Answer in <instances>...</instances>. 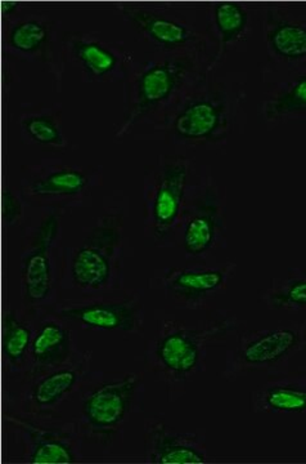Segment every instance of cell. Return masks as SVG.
Wrapping results in <instances>:
<instances>
[{"label":"cell","mask_w":306,"mask_h":464,"mask_svg":"<svg viewBox=\"0 0 306 464\" xmlns=\"http://www.w3.org/2000/svg\"><path fill=\"white\" fill-rule=\"evenodd\" d=\"M125 219L124 208H110L78 246L63 253L61 288L78 290L82 295L122 288L128 246Z\"/></svg>","instance_id":"cell-1"},{"label":"cell","mask_w":306,"mask_h":464,"mask_svg":"<svg viewBox=\"0 0 306 464\" xmlns=\"http://www.w3.org/2000/svg\"><path fill=\"white\" fill-rule=\"evenodd\" d=\"M145 384L136 373H89L76 395L75 426L82 441L109 448L121 438L131 415L142 408Z\"/></svg>","instance_id":"cell-2"},{"label":"cell","mask_w":306,"mask_h":464,"mask_svg":"<svg viewBox=\"0 0 306 464\" xmlns=\"http://www.w3.org/2000/svg\"><path fill=\"white\" fill-rule=\"evenodd\" d=\"M235 322L229 315H210L196 325L162 320L158 334L148 344L146 362L149 371L167 384L191 380L206 369L207 351L222 343L234 329Z\"/></svg>","instance_id":"cell-3"},{"label":"cell","mask_w":306,"mask_h":464,"mask_svg":"<svg viewBox=\"0 0 306 464\" xmlns=\"http://www.w3.org/2000/svg\"><path fill=\"white\" fill-rule=\"evenodd\" d=\"M61 232L60 215L49 210L24 234L20 256L21 311L32 320L51 315L61 301Z\"/></svg>","instance_id":"cell-4"},{"label":"cell","mask_w":306,"mask_h":464,"mask_svg":"<svg viewBox=\"0 0 306 464\" xmlns=\"http://www.w3.org/2000/svg\"><path fill=\"white\" fill-rule=\"evenodd\" d=\"M189 181V161L182 155H162L143 179L145 235L158 246L177 241Z\"/></svg>","instance_id":"cell-5"},{"label":"cell","mask_w":306,"mask_h":464,"mask_svg":"<svg viewBox=\"0 0 306 464\" xmlns=\"http://www.w3.org/2000/svg\"><path fill=\"white\" fill-rule=\"evenodd\" d=\"M306 348V320L284 322L272 328L244 332L225 357V378L249 372H280Z\"/></svg>","instance_id":"cell-6"},{"label":"cell","mask_w":306,"mask_h":464,"mask_svg":"<svg viewBox=\"0 0 306 464\" xmlns=\"http://www.w3.org/2000/svg\"><path fill=\"white\" fill-rule=\"evenodd\" d=\"M225 194L211 177H202L186 188L177 241L186 258H205L225 244L226 231Z\"/></svg>","instance_id":"cell-7"},{"label":"cell","mask_w":306,"mask_h":464,"mask_svg":"<svg viewBox=\"0 0 306 464\" xmlns=\"http://www.w3.org/2000/svg\"><path fill=\"white\" fill-rule=\"evenodd\" d=\"M231 127V103L225 88L210 84L177 102L167 118V130L177 141L205 145L225 141Z\"/></svg>","instance_id":"cell-8"},{"label":"cell","mask_w":306,"mask_h":464,"mask_svg":"<svg viewBox=\"0 0 306 464\" xmlns=\"http://www.w3.org/2000/svg\"><path fill=\"white\" fill-rule=\"evenodd\" d=\"M197 69L195 53H180L147 63L145 69L134 76L131 83L129 105L121 133L170 102L177 92L189 83Z\"/></svg>","instance_id":"cell-9"},{"label":"cell","mask_w":306,"mask_h":464,"mask_svg":"<svg viewBox=\"0 0 306 464\" xmlns=\"http://www.w3.org/2000/svg\"><path fill=\"white\" fill-rule=\"evenodd\" d=\"M21 459L36 464H72L82 460V439L75 423L56 422L53 418L20 413L9 415Z\"/></svg>","instance_id":"cell-10"},{"label":"cell","mask_w":306,"mask_h":464,"mask_svg":"<svg viewBox=\"0 0 306 464\" xmlns=\"http://www.w3.org/2000/svg\"><path fill=\"white\" fill-rule=\"evenodd\" d=\"M91 356L76 351L61 364L24 372L20 413L53 418V411L76 396L91 372Z\"/></svg>","instance_id":"cell-11"},{"label":"cell","mask_w":306,"mask_h":464,"mask_svg":"<svg viewBox=\"0 0 306 464\" xmlns=\"http://www.w3.org/2000/svg\"><path fill=\"white\" fill-rule=\"evenodd\" d=\"M109 293L60 301L52 314L82 329L140 333L145 323L142 297L134 292Z\"/></svg>","instance_id":"cell-12"},{"label":"cell","mask_w":306,"mask_h":464,"mask_svg":"<svg viewBox=\"0 0 306 464\" xmlns=\"http://www.w3.org/2000/svg\"><path fill=\"white\" fill-rule=\"evenodd\" d=\"M100 183L97 170L79 167H32L24 172L21 192L33 206L52 210L81 206L91 191Z\"/></svg>","instance_id":"cell-13"},{"label":"cell","mask_w":306,"mask_h":464,"mask_svg":"<svg viewBox=\"0 0 306 464\" xmlns=\"http://www.w3.org/2000/svg\"><path fill=\"white\" fill-rule=\"evenodd\" d=\"M235 266L228 264L222 267L189 266L171 268L156 277V283L176 306L200 310L226 288L229 279L234 276Z\"/></svg>","instance_id":"cell-14"},{"label":"cell","mask_w":306,"mask_h":464,"mask_svg":"<svg viewBox=\"0 0 306 464\" xmlns=\"http://www.w3.org/2000/svg\"><path fill=\"white\" fill-rule=\"evenodd\" d=\"M125 18L136 32L156 47L167 52L179 53H195L204 47L201 34L194 27L176 16L164 14L160 9L143 5H127L122 8Z\"/></svg>","instance_id":"cell-15"},{"label":"cell","mask_w":306,"mask_h":464,"mask_svg":"<svg viewBox=\"0 0 306 464\" xmlns=\"http://www.w3.org/2000/svg\"><path fill=\"white\" fill-rule=\"evenodd\" d=\"M207 445L195 432H182L160 418L145 424V462L149 464H198L207 462Z\"/></svg>","instance_id":"cell-16"},{"label":"cell","mask_w":306,"mask_h":464,"mask_svg":"<svg viewBox=\"0 0 306 464\" xmlns=\"http://www.w3.org/2000/svg\"><path fill=\"white\" fill-rule=\"evenodd\" d=\"M253 413L306 414V371H280L251 395Z\"/></svg>","instance_id":"cell-17"},{"label":"cell","mask_w":306,"mask_h":464,"mask_svg":"<svg viewBox=\"0 0 306 464\" xmlns=\"http://www.w3.org/2000/svg\"><path fill=\"white\" fill-rule=\"evenodd\" d=\"M76 351L72 329L61 322L58 316H45L35 326L29 364L24 372L61 364Z\"/></svg>","instance_id":"cell-18"},{"label":"cell","mask_w":306,"mask_h":464,"mask_svg":"<svg viewBox=\"0 0 306 464\" xmlns=\"http://www.w3.org/2000/svg\"><path fill=\"white\" fill-rule=\"evenodd\" d=\"M265 36L269 51L284 63L306 60V24L269 11L265 20Z\"/></svg>","instance_id":"cell-19"},{"label":"cell","mask_w":306,"mask_h":464,"mask_svg":"<svg viewBox=\"0 0 306 464\" xmlns=\"http://www.w3.org/2000/svg\"><path fill=\"white\" fill-rule=\"evenodd\" d=\"M32 319L23 311L9 308L3 322V356L11 373L24 374L29 364L33 328Z\"/></svg>","instance_id":"cell-20"},{"label":"cell","mask_w":306,"mask_h":464,"mask_svg":"<svg viewBox=\"0 0 306 464\" xmlns=\"http://www.w3.org/2000/svg\"><path fill=\"white\" fill-rule=\"evenodd\" d=\"M69 45L73 58L89 78L100 82L120 78L121 60L111 48L84 36H73Z\"/></svg>","instance_id":"cell-21"},{"label":"cell","mask_w":306,"mask_h":464,"mask_svg":"<svg viewBox=\"0 0 306 464\" xmlns=\"http://www.w3.org/2000/svg\"><path fill=\"white\" fill-rule=\"evenodd\" d=\"M269 310H306V270H293L271 284L264 295Z\"/></svg>","instance_id":"cell-22"},{"label":"cell","mask_w":306,"mask_h":464,"mask_svg":"<svg viewBox=\"0 0 306 464\" xmlns=\"http://www.w3.org/2000/svg\"><path fill=\"white\" fill-rule=\"evenodd\" d=\"M268 121H281L290 116L306 114V72L293 78L265 103Z\"/></svg>","instance_id":"cell-23"},{"label":"cell","mask_w":306,"mask_h":464,"mask_svg":"<svg viewBox=\"0 0 306 464\" xmlns=\"http://www.w3.org/2000/svg\"><path fill=\"white\" fill-rule=\"evenodd\" d=\"M51 41V29L39 18H24L9 29L7 43L11 50L24 56H35Z\"/></svg>","instance_id":"cell-24"},{"label":"cell","mask_w":306,"mask_h":464,"mask_svg":"<svg viewBox=\"0 0 306 464\" xmlns=\"http://www.w3.org/2000/svg\"><path fill=\"white\" fill-rule=\"evenodd\" d=\"M23 134L30 142L44 148H61L63 134L60 121L53 115L44 111H33L21 119Z\"/></svg>","instance_id":"cell-25"},{"label":"cell","mask_w":306,"mask_h":464,"mask_svg":"<svg viewBox=\"0 0 306 464\" xmlns=\"http://www.w3.org/2000/svg\"><path fill=\"white\" fill-rule=\"evenodd\" d=\"M214 24L222 44L240 41L249 26V14L240 3L222 2L214 5Z\"/></svg>","instance_id":"cell-26"},{"label":"cell","mask_w":306,"mask_h":464,"mask_svg":"<svg viewBox=\"0 0 306 464\" xmlns=\"http://www.w3.org/2000/svg\"><path fill=\"white\" fill-rule=\"evenodd\" d=\"M24 201L12 190L11 188H5L2 195L3 222L7 227H12L20 221L24 212Z\"/></svg>","instance_id":"cell-27"},{"label":"cell","mask_w":306,"mask_h":464,"mask_svg":"<svg viewBox=\"0 0 306 464\" xmlns=\"http://www.w3.org/2000/svg\"><path fill=\"white\" fill-rule=\"evenodd\" d=\"M20 5H18V3L14 2H3L2 3V12L5 16H7V14H14L16 9H18Z\"/></svg>","instance_id":"cell-28"}]
</instances>
